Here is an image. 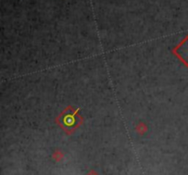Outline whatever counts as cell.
Here are the masks:
<instances>
[{"label": "cell", "instance_id": "1", "mask_svg": "<svg viewBox=\"0 0 188 175\" xmlns=\"http://www.w3.org/2000/svg\"><path fill=\"white\" fill-rule=\"evenodd\" d=\"M78 110H75L73 107H68L57 117V123L64 128L65 131L75 130L82 123V117L77 116Z\"/></svg>", "mask_w": 188, "mask_h": 175}, {"label": "cell", "instance_id": "2", "mask_svg": "<svg viewBox=\"0 0 188 175\" xmlns=\"http://www.w3.org/2000/svg\"><path fill=\"white\" fill-rule=\"evenodd\" d=\"M173 54L188 68V36L173 50Z\"/></svg>", "mask_w": 188, "mask_h": 175}]
</instances>
